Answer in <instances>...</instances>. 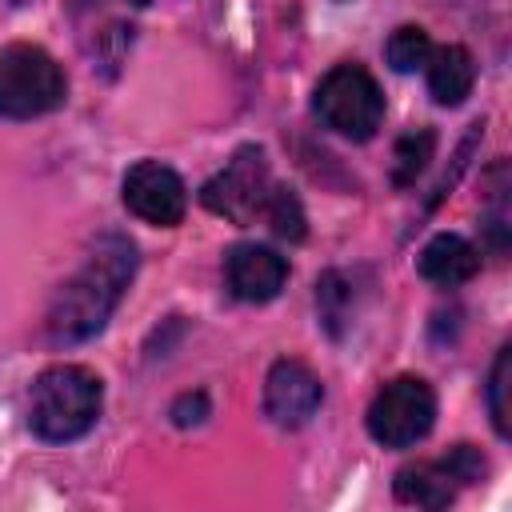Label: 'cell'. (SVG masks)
I'll list each match as a JSON object with an SVG mask.
<instances>
[{"mask_svg":"<svg viewBox=\"0 0 512 512\" xmlns=\"http://www.w3.org/2000/svg\"><path fill=\"white\" fill-rule=\"evenodd\" d=\"M384 56H388L392 72H416V68H424V60L432 56V40H428V32H424L420 24H400V28L388 36Z\"/></svg>","mask_w":512,"mask_h":512,"instance_id":"15","label":"cell"},{"mask_svg":"<svg viewBox=\"0 0 512 512\" xmlns=\"http://www.w3.org/2000/svg\"><path fill=\"white\" fill-rule=\"evenodd\" d=\"M420 276L436 288H460L480 272V248L460 232H436L416 260Z\"/></svg>","mask_w":512,"mask_h":512,"instance_id":"11","label":"cell"},{"mask_svg":"<svg viewBox=\"0 0 512 512\" xmlns=\"http://www.w3.org/2000/svg\"><path fill=\"white\" fill-rule=\"evenodd\" d=\"M488 472V460L480 448L472 444H456L448 448L440 460H416V464H404L392 480V492L400 504H416V508H428V512H440L456 500L460 488L484 480Z\"/></svg>","mask_w":512,"mask_h":512,"instance_id":"6","label":"cell"},{"mask_svg":"<svg viewBox=\"0 0 512 512\" xmlns=\"http://www.w3.org/2000/svg\"><path fill=\"white\" fill-rule=\"evenodd\" d=\"M424 76H428V92L440 108H456L472 96L476 84V60L464 44H444L432 48V56L424 60Z\"/></svg>","mask_w":512,"mask_h":512,"instance_id":"12","label":"cell"},{"mask_svg":"<svg viewBox=\"0 0 512 512\" xmlns=\"http://www.w3.org/2000/svg\"><path fill=\"white\" fill-rule=\"evenodd\" d=\"M288 280V260L268 244H236L224 256V284L244 304H268Z\"/></svg>","mask_w":512,"mask_h":512,"instance_id":"10","label":"cell"},{"mask_svg":"<svg viewBox=\"0 0 512 512\" xmlns=\"http://www.w3.org/2000/svg\"><path fill=\"white\" fill-rule=\"evenodd\" d=\"M264 220H268V228L280 236V240H304V208H300V200H296V192L292 188H284V184H272L268 188V200H264V212H260Z\"/></svg>","mask_w":512,"mask_h":512,"instance_id":"14","label":"cell"},{"mask_svg":"<svg viewBox=\"0 0 512 512\" xmlns=\"http://www.w3.org/2000/svg\"><path fill=\"white\" fill-rule=\"evenodd\" d=\"M104 408V384L84 364H52L32 380L28 428L48 444L80 440L96 428Z\"/></svg>","mask_w":512,"mask_h":512,"instance_id":"2","label":"cell"},{"mask_svg":"<svg viewBox=\"0 0 512 512\" xmlns=\"http://www.w3.org/2000/svg\"><path fill=\"white\" fill-rule=\"evenodd\" d=\"M132 4H152V0H132Z\"/></svg>","mask_w":512,"mask_h":512,"instance_id":"18","label":"cell"},{"mask_svg":"<svg viewBox=\"0 0 512 512\" xmlns=\"http://www.w3.org/2000/svg\"><path fill=\"white\" fill-rule=\"evenodd\" d=\"M368 436L380 448H412L436 424V392L424 376H396L388 380L368 404Z\"/></svg>","mask_w":512,"mask_h":512,"instance_id":"5","label":"cell"},{"mask_svg":"<svg viewBox=\"0 0 512 512\" xmlns=\"http://www.w3.org/2000/svg\"><path fill=\"white\" fill-rule=\"evenodd\" d=\"M204 416H208V396H204V392H196V396H192V392H184V396L172 404V420H176L180 428L200 424Z\"/></svg>","mask_w":512,"mask_h":512,"instance_id":"17","label":"cell"},{"mask_svg":"<svg viewBox=\"0 0 512 512\" xmlns=\"http://www.w3.org/2000/svg\"><path fill=\"white\" fill-rule=\"evenodd\" d=\"M120 196H124V208L152 228H176L188 212V188L180 172L160 160H136L124 172Z\"/></svg>","mask_w":512,"mask_h":512,"instance_id":"8","label":"cell"},{"mask_svg":"<svg viewBox=\"0 0 512 512\" xmlns=\"http://www.w3.org/2000/svg\"><path fill=\"white\" fill-rule=\"evenodd\" d=\"M312 112L344 140H372L384 124V92L364 64H336L320 76Z\"/></svg>","mask_w":512,"mask_h":512,"instance_id":"4","label":"cell"},{"mask_svg":"<svg viewBox=\"0 0 512 512\" xmlns=\"http://www.w3.org/2000/svg\"><path fill=\"white\" fill-rule=\"evenodd\" d=\"M432 148H436V132L432 128H416V132L400 136L396 140V152H392V184L396 188H412L416 176L428 168Z\"/></svg>","mask_w":512,"mask_h":512,"instance_id":"13","label":"cell"},{"mask_svg":"<svg viewBox=\"0 0 512 512\" xmlns=\"http://www.w3.org/2000/svg\"><path fill=\"white\" fill-rule=\"evenodd\" d=\"M324 404V384L304 360H276L264 376V416L280 428H300Z\"/></svg>","mask_w":512,"mask_h":512,"instance_id":"9","label":"cell"},{"mask_svg":"<svg viewBox=\"0 0 512 512\" xmlns=\"http://www.w3.org/2000/svg\"><path fill=\"white\" fill-rule=\"evenodd\" d=\"M68 100L60 60L40 44L0 48V120H36Z\"/></svg>","mask_w":512,"mask_h":512,"instance_id":"3","label":"cell"},{"mask_svg":"<svg viewBox=\"0 0 512 512\" xmlns=\"http://www.w3.org/2000/svg\"><path fill=\"white\" fill-rule=\"evenodd\" d=\"M268 160L260 148H240L204 188H200V204L232 224H248L264 212V200H268Z\"/></svg>","mask_w":512,"mask_h":512,"instance_id":"7","label":"cell"},{"mask_svg":"<svg viewBox=\"0 0 512 512\" xmlns=\"http://www.w3.org/2000/svg\"><path fill=\"white\" fill-rule=\"evenodd\" d=\"M12 4H24V0H12Z\"/></svg>","mask_w":512,"mask_h":512,"instance_id":"19","label":"cell"},{"mask_svg":"<svg viewBox=\"0 0 512 512\" xmlns=\"http://www.w3.org/2000/svg\"><path fill=\"white\" fill-rule=\"evenodd\" d=\"M136 272V248L128 236H100L88 260L76 268L72 280L60 284V292L48 304L44 332L52 344H80L96 336L108 316L116 312L128 280Z\"/></svg>","mask_w":512,"mask_h":512,"instance_id":"1","label":"cell"},{"mask_svg":"<svg viewBox=\"0 0 512 512\" xmlns=\"http://www.w3.org/2000/svg\"><path fill=\"white\" fill-rule=\"evenodd\" d=\"M508 384H512V348L504 344L496 352V364H492V376H488V416H492V428L500 440L512 436V408H508Z\"/></svg>","mask_w":512,"mask_h":512,"instance_id":"16","label":"cell"}]
</instances>
